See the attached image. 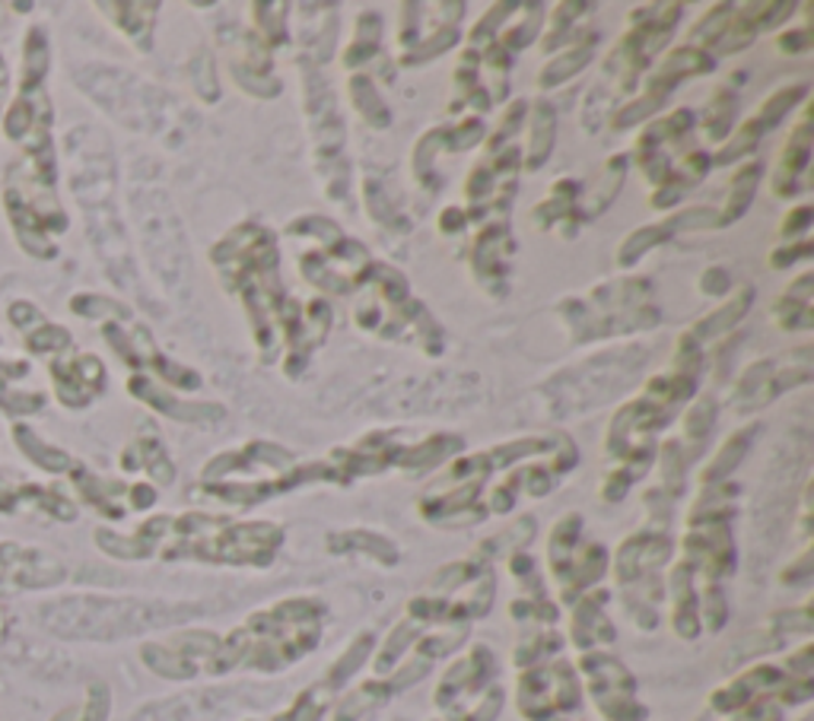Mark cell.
Listing matches in <instances>:
<instances>
[{"label":"cell","instance_id":"cell-56","mask_svg":"<svg viewBox=\"0 0 814 721\" xmlns=\"http://www.w3.org/2000/svg\"><path fill=\"white\" fill-rule=\"evenodd\" d=\"M481 51L478 48H465V55H462V64H458V71H455V83L462 86V93L468 96V93H475L478 86H481Z\"/></svg>","mask_w":814,"mask_h":721},{"label":"cell","instance_id":"cell-36","mask_svg":"<svg viewBox=\"0 0 814 721\" xmlns=\"http://www.w3.org/2000/svg\"><path fill=\"white\" fill-rule=\"evenodd\" d=\"M13 438L20 442V448L36 461L38 468H45V470H64L68 465H71V458L61 452V448H51V445H45L41 438H38L29 426H13Z\"/></svg>","mask_w":814,"mask_h":721},{"label":"cell","instance_id":"cell-35","mask_svg":"<svg viewBox=\"0 0 814 721\" xmlns=\"http://www.w3.org/2000/svg\"><path fill=\"white\" fill-rule=\"evenodd\" d=\"M732 16H735V7L732 3H719L713 10H706L704 16L697 20V26L691 29V45L694 48H709V45H719L722 36L729 33L732 26Z\"/></svg>","mask_w":814,"mask_h":721},{"label":"cell","instance_id":"cell-5","mask_svg":"<svg viewBox=\"0 0 814 721\" xmlns=\"http://www.w3.org/2000/svg\"><path fill=\"white\" fill-rule=\"evenodd\" d=\"M579 706V681L570 664L531 668L518 681V712L528 721H548Z\"/></svg>","mask_w":814,"mask_h":721},{"label":"cell","instance_id":"cell-10","mask_svg":"<svg viewBox=\"0 0 814 721\" xmlns=\"http://www.w3.org/2000/svg\"><path fill=\"white\" fill-rule=\"evenodd\" d=\"M510 252H513V236H510V226L503 219L487 223L481 236H478V242H475V249H471V267L478 271V280L496 296H503V289H506V271L510 267H506L503 257Z\"/></svg>","mask_w":814,"mask_h":721},{"label":"cell","instance_id":"cell-57","mask_svg":"<svg viewBox=\"0 0 814 721\" xmlns=\"http://www.w3.org/2000/svg\"><path fill=\"white\" fill-rule=\"evenodd\" d=\"M814 254V245L809 239H799V242H789V245H777L774 252H770V267L774 271H786V267H792V264H799V261H809Z\"/></svg>","mask_w":814,"mask_h":721},{"label":"cell","instance_id":"cell-16","mask_svg":"<svg viewBox=\"0 0 814 721\" xmlns=\"http://www.w3.org/2000/svg\"><path fill=\"white\" fill-rule=\"evenodd\" d=\"M751 302H754V287H741L732 299H726L716 312H709L706 319H701V322L691 327L687 334H691L701 347H706V344H713V340L726 337L729 331H735L741 319L747 315Z\"/></svg>","mask_w":814,"mask_h":721},{"label":"cell","instance_id":"cell-37","mask_svg":"<svg viewBox=\"0 0 814 721\" xmlns=\"http://www.w3.org/2000/svg\"><path fill=\"white\" fill-rule=\"evenodd\" d=\"M713 426H716V400L709 395L697 397V400L687 407V413H684V438H687L694 448H701L706 438L713 435Z\"/></svg>","mask_w":814,"mask_h":721},{"label":"cell","instance_id":"cell-23","mask_svg":"<svg viewBox=\"0 0 814 721\" xmlns=\"http://www.w3.org/2000/svg\"><path fill=\"white\" fill-rule=\"evenodd\" d=\"M462 452V438L458 435H430L417 445H405L402 458H398V468L410 470V473H427V470L440 468L448 455Z\"/></svg>","mask_w":814,"mask_h":721},{"label":"cell","instance_id":"cell-41","mask_svg":"<svg viewBox=\"0 0 814 721\" xmlns=\"http://www.w3.org/2000/svg\"><path fill=\"white\" fill-rule=\"evenodd\" d=\"M589 10H592L589 3H560L554 10V16H551L548 33H544V51H554L560 45H566L570 36H573V26L583 20L579 13H589Z\"/></svg>","mask_w":814,"mask_h":721},{"label":"cell","instance_id":"cell-34","mask_svg":"<svg viewBox=\"0 0 814 721\" xmlns=\"http://www.w3.org/2000/svg\"><path fill=\"white\" fill-rule=\"evenodd\" d=\"M805 96H809V86H805V83L777 89L770 99H764V103H761V109H757V115H754V121H757V124H761V131L767 134V131H774L779 121H782L789 111L795 109L799 103H805Z\"/></svg>","mask_w":814,"mask_h":721},{"label":"cell","instance_id":"cell-42","mask_svg":"<svg viewBox=\"0 0 814 721\" xmlns=\"http://www.w3.org/2000/svg\"><path fill=\"white\" fill-rule=\"evenodd\" d=\"M761 137H764L761 124H757L754 118H747L744 124H739V131L732 134V141L722 146L716 156H709V159H713V166H729V163H735V159H741V156L754 153L757 144H761Z\"/></svg>","mask_w":814,"mask_h":721},{"label":"cell","instance_id":"cell-62","mask_svg":"<svg viewBox=\"0 0 814 721\" xmlns=\"http://www.w3.org/2000/svg\"><path fill=\"white\" fill-rule=\"evenodd\" d=\"M465 226H468V217H465V211H458V207H445L443 214H440V232H443V236H462Z\"/></svg>","mask_w":814,"mask_h":721},{"label":"cell","instance_id":"cell-17","mask_svg":"<svg viewBox=\"0 0 814 721\" xmlns=\"http://www.w3.org/2000/svg\"><path fill=\"white\" fill-rule=\"evenodd\" d=\"M556 144V109L551 99H538L535 103V111H531V131H528V149L522 156V169L528 172H538L551 153H554Z\"/></svg>","mask_w":814,"mask_h":721},{"label":"cell","instance_id":"cell-20","mask_svg":"<svg viewBox=\"0 0 814 721\" xmlns=\"http://www.w3.org/2000/svg\"><path fill=\"white\" fill-rule=\"evenodd\" d=\"M99 10L115 13L111 23L124 33L128 38H134V45L141 51L153 48V26H156V10L159 3H99Z\"/></svg>","mask_w":814,"mask_h":721},{"label":"cell","instance_id":"cell-51","mask_svg":"<svg viewBox=\"0 0 814 721\" xmlns=\"http://www.w3.org/2000/svg\"><path fill=\"white\" fill-rule=\"evenodd\" d=\"M370 649H372V636L367 633V636H360V639H357V642H354L350 649L344 651V658H340V661L334 664L332 674H328V681H325V684L334 689V686H340L344 681H350V677H354V671H360V664L367 661Z\"/></svg>","mask_w":814,"mask_h":721},{"label":"cell","instance_id":"cell-60","mask_svg":"<svg viewBox=\"0 0 814 721\" xmlns=\"http://www.w3.org/2000/svg\"><path fill=\"white\" fill-rule=\"evenodd\" d=\"M701 289H704L706 296H726L729 289H732V274H729V267H709L704 277H701Z\"/></svg>","mask_w":814,"mask_h":721},{"label":"cell","instance_id":"cell-54","mask_svg":"<svg viewBox=\"0 0 814 721\" xmlns=\"http://www.w3.org/2000/svg\"><path fill=\"white\" fill-rule=\"evenodd\" d=\"M701 616H704L706 629L709 633H719L729 620V608H726V594L716 581H709L704 591V601H701Z\"/></svg>","mask_w":814,"mask_h":721},{"label":"cell","instance_id":"cell-59","mask_svg":"<svg viewBox=\"0 0 814 721\" xmlns=\"http://www.w3.org/2000/svg\"><path fill=\"white\" fill-rule=\"evenodd\" d=\"M812 217H814V211L809 207V204L795 207V211L786 217V223L779 226V236H782V239H789V242H799V236L805 239V232L812 229Z\"/></svg>","mask_w":814,"mask_h":721},{"label":"cell","instance_id":"cell-11","mask_svg":"<svg viewBox=\"0 0 814 721\" xmlns=\"http://www.w3.org/2000/svg\"><path fill=\"white\" fill-rule=\"evenodd\" d=\"M51 375L61 404L68 407H83L106 388V365L89 353H80L71 362H55Z\"/></svg>","mask_w":814,"mask_h":721},{"label":"cell","instance_id":"cell-64","mask_svg":"<svg viewBox=\"0 0 814 721\" xmlns=\"http://www.w3.org/2000/svg\"><path fill=\"white\" fill-rule=\"evenodd\" d=\"M809 576H812V550H805L802 560H799L792 569H786L782 581H786V585H802V581H809Z\"/></svg>","mask_w":814,"mask_h":721},{"label":"cell","instance_id":"cell-26","mask_svg":"<svg viewBox=\"0 0 814 721\" xmlns=\"http://www.w3.org/2000/svg\"><path fill=\"white\" fill-rule=\"evenodd\" d=\"M735 118H739V93H732L726 86L716 89L713 99L706 103L704 121H701L706 141L709 144H726V137L735 131Z\"/></svg>","mask_w":814,"mask_h":721},{"label":"cell","instance_id":"cell-47","mask_svg":"<svg viewBox=\"0 0 814 721\" xmlns=\"http://www.w3.org/2000/svg\"><path fill=\"white\" fill-rule=\"evenodd\" d=\"M71 309H74L76 315H83V319H121V322H128L131 319V309L124 305V302H118V299H106V296H93V292H83V296H76L74 302H71Z\"/></svg>","mask_w":814,"mask_h":721},{"label":"cell","instance_id":"cell-18","mask_svg":"<svg viewBox=\"0 0 814 721\" xmlns=\"http://www.w3.org/2000/svg\"><path fill=\"white\" fill-rule=\"evenodd\" d=\"M595 38H586V41H576V45H566L554 61H548L541 73H538V89L548 93V89H556L563 83H570L576 73H583L595 58Z\"/></svg>","mask_w":814,"mask_h":721},{"label":"cell","instance_id":"cell-50","mask_svg":"<svg viewBox=\"0 0 814 721\" xmlns=\"http://www.w3.org/2000/svg\"><path fill=\"white\" fill-rule=\"evenodd\" d=\"M518 7L516 3H493L490 10H487V16H483L481 23L471 29V45L468 48H487L490 41H496V36H500V29H503V23H506V13H516Z\"/></svg>","mask_w":814,"mask_h":721},{"label":"cell","instance_id":"cell-58","mask_svg":"<svg viewBox=\"0 0 814 721\" xmlns=\"http://www.w3.org/2000/svg\"><path fill=\"white\" fill-rule=\"evenodd\" d=\"M41 404H45V397L41 395H16V392H10L7 378H0V407H3V410L23 417V413H36V410H41Z\"/></svg>","mask_w":814,"mask_h":721},{"label":"cell","instance_id":"cell-9","mask_svg":"<svg viewBox=\"0 0 814 721\" xmlns=\"http://www.w3.org/2000/svg\"><path fill=\"white\" fill-rule=\"evenodd\" d=\"M786 13L792 16L795 3H744V7H735L732 26H729V33L719 41V51L722 55H735V51L751 48L761 33L782 26Z\"/></svg>","mask_w":814,"mask_h":721},{"label":"cell","instance_id":"cell-6","mask_svg":"<svg viewBox=\"0 0 814 721\" xmlns=\"http://www.w3.org/2000/svg\"><path fill=\"white\" fill-rule=\"evenodd\" d=\"M131 395L137 400L149 404L156 413L169 417V420H179V423H217L226 417L220 404H211V400H182V397H172L169 392H163L153 378H147L144 372H134L131 382H128Z\"/></svg>","mask_w":814,"mask_h":721},{"label":"cell","instance_id":"cell-7","mask_svg":"<svg viewBox=\"0 0 814 721\" xmlns=\"http://www.w3.org/2000/svg\"><path fill=\"white\" fill-rule=\"evenodd\" d=\"M809 169H812V106L799 118V124H795V131L789 137V146L779 156V169L774 176V194L777 197H792L799 191H809L812 188Z\"/></svg>","mask_w":814,"mask_h":721},{"label":"cell","instance_id":"cell-12","mask_svg":"<svg viewBox=\"0 0 814 721\" xmlns=\"http://www.w3.org/2000/svg\"><path fill=\"white\" fill-rule=\"evenodd\" d=\"M709 71H716V58H713L709 51L694 48V45H681V48L668 51L666 61L646 76V93H649V96H659V99H668L684 80Z\"/></svg>","mask_w":814,"mask_h":721},{"label":"cell","instance_id":"cell-31","mask_svg":"<svg viewBox=\"0 0 814 721\" xmlns=\"http://www.w3.org/2000/svg\"><path fill=\"white\" fill-rule=\"evenodd\" d=\"M462 41V33H458V26H448L443 23L433 36H420V41L402 55V68H423L427 61H433V58H440L445 55L448 48H455Z\"/></svg>","mask_w":814,"mask_h":721},{"label":"cell","instance_id":"cell-49","mask_svg":"<svg viewBox=\"0 0 814 721\" xmlns=\"http://www.w3.org/2000/svg\"><path fill=\"white\" fill-rule=\"evenodd\" d=\"M417 636H420V629H417V623H414V620H410V623H402V626L388 636L385 649L379 651V658H375V671H379V674H388V671L395 668V661L405 654L407 646H410Z\"/></svg>","mask_w":814,"mask_h":721},{"label":"cell","instance_id":"cell-40","mask_svg":"<svg viewBox=\"0 0 814 721\" xmlns=\"http://www.w3.org/2000/svg\"><path fill=\"white\" fill-rule=\"evenodd\" d=\"M659 465H662V490L668 500H678L684 493V473H687V455L678 442H666L659 452Z\"/></svg>","mask_w":814,"mask_h":721},{"label":"cell","instance_id":"cell-63","mask_svg":"<svg viewBox=\"0 0 814 721\" xmlns=\"http://www.w3.org/2000/svg\"><path fill=\"white\" fill-rule=\"evenodd\" d=\"M10 319H13V325L16 327L41 325V312L33 309L29 302H16V305H10Z\"/></svg>","mask_w":814,"mask_h":721},{"label":"cell","instance_id":"cell-32","mask_svg":"<svg viewBox=\"0 0 814 721\" xmlns=\"http://www.w3.org/2000/svg\"><path fill=\"white\" fill-rule=\"evenodd\" d=\"M287 3H252V23L255 36L274 51L287 45Z\"/></svg>","mask_w":814,"mask_h":721},{"label":"cell","instance_id":"cell-43","mask_svg":"<svg viewBox=\"0 0 814 721\" xmlns=\"http://www.w3.org/2000/svg\"><path fill=\"white\" fill-rule=\"evenodd\" d=\"M332 693L334 689L328 684H319L312 686V689H306L284 716H277V721H319L322 719V712L328 709V702H332Z\"/></svg>","mask_w":814,"mask_h":721},{"label":"cell","instance_id":"cell-19","mask_svg":"<svg viewBox=\"0 0 814 721\" xmlns=\"http://www.w3.org/2000/svg\"><path fill=\"white\" fill-rule=\"evenodd\" d=\"M814 277L802 274L792 287L782 292L777 305H774V322L782 331H812V292Z\"/></svg>","mask_w":814,"mask_h":721},{"label":"cell","instance_id":"cell-38","mask_svg":"<svg viewBox=\"0 0 814 721\" xmlns=\"http://www.w3.org/2000/svg\"><path fill=\"white\" fill-rule=\"evenodd\" d=\"M666 106V99H659V96H649V93H643L639 99H633L627 106H621V109L614 111L611 118H608V128L611 131H630V128H636V124H649L653 118H656V111Z\"/></svg>","mask_w":814,"mask_h":721},{"label":"cell","instance_id":"cell-48","mask_svg":"<svg viewBox=\"0 0 814 721\" xmlns=\"http://www.w3.org/2000/svg\"><path fill=\"white\" fill-rule=\"evenodd\" d=\"M481 141H483V118H478V115H471V118H465V121H458V124H448V128H443L445 153H462V149L481 144Z\"/></svg>","mask_w":814,"mask_h":721},{"label":"cell","instance_id":"cell-8","mask_svg":"<svg viewBox=\"0 0 814 721\" xmlns=\"http://www.w3.org/2000/svg\"><path fill=\"white\" fill-rule=\"evenodd\" d=\"M671 553V541H668L662 531L656 528H646L639 534H633L627 541L618 546V556H614V576L621 585H630V581H639V578L653 576Z\"/></svg>","mask_w":814,"mask_h":721},{"label":"cell","instance_id":"cell-25","mask_svg":"<svg viewBox=\"0 0 814 721\" xmlns=\"http://www.w3.org/2000/svg\"><path fill=\"white\" fill-rule=\"evenodd\" d=\"M757 423H751V426H744L739 433H732L726 442H722V448L713 455V461L704 468V486H713V483H726L729 480V473L739 468L741 461H744V455H747V448H751V442H754V435H757Z\"/></svg>","mask_w":814,"mask_h":721},{"label":"cell","instance_id":"cell-4","mask_svg":"<svg viewBox=\"0 0 814 721\" xmlns=\"http://www.w3.org/2000/svg\"><path fill=\"white\" fill-rule=\"evenodd\" d=\"M812 382V350L802 347L786 360H757L751 362L732 388V407L747 413L770 400H777L792 388H802Z\"/></svg>","mask_w":814,"mask_h":721},{"label":"cell","instance_id":"cell-2","mask_svg":"<svg viewBox=\"0 0 814 721\" xmlns=\"http://www.w3.org/2000/svg\"><path fill=\"white\" fill-rule=\"evenodd\" d=\"M649 360L646 347H621V350H604L592 360H586L576 369H563L554 375L541 392L551 400L554 417H570L608 404L611 397L624 395L636 382L639 369Z\"/></svg>","mask_w":814,"mask_h":721},{"label":"cell","instance_id":"cell-29","mask_svg":"<svg viewBox=\"0 0 814 721\" xmlns=\"http://www.w3.org/2000/svg\"><path fill=\"white\" fill-rule=\"evenodd\" d=\"M674 232H671V226H668L666 219L662 223H653V226H643V229H636V232H630L627 239H624V245H621V252H618V267L621 271H630V267H636L646 254L653 252V249H659L662 242H668Z\"/></svg>","mask_w":814,"mask_h":721},{"label":"cell","instance_id":"cell-30","mask_svg":"<svg viewBox=\"0 0 814 721\" xmlns=\"http://www.w3.org/2000/svg\"><path fill=\"white\" fill-rule=\"evenodd\" d=\"M443 149V128H433V131H427L417 146H414V153H410V169H414V179L420 181L427 191H436L440 188V181H436V153Z\"/></svg>","mask_w":814,"mask_h":721},{"label":"cell","instance_id":"cell-13","mask_svg":"<svg viewBox=\"0 0 814 721\" xmlns=\"http://www.w3.org/2000/svg\"><path fill=\"white\" fill-rule=\"evenodd\" d=\"M627 166L630 156H624V153H618V156H611V159L604 163V169H601V176L595 179L592 188L583 191L579 201H576V211H573V223H576V226L592 223V219L601 217V214L614 204V197L621 194V188H624V181H627Z\"/></svg>","mask_w":814,"mask_h":721},{"label":"cell","instance_id":"cell-28","mask_svg":"<svg viewBox=\"0 0 814 721\" xmlns=\"http://www.w3.org/2000/svg\"><path fill=\"white\" fill-rule=\"evenodd\" d=\"M328 546L334 553H367L375 563H385V566H395L398 563V546L382 538V534H372V531H344V534H334L328 538Z\"/></svg>","mask_w":814,"mask_h":721},{"label":"cell","instance_id":"cell-24","mask_svg":"<svg viewBox=\"0 0 814 721\" xmlns=\"http://www.w3.org/2000/svg\"><path fill=\"white\" fill-rule=\"evenodd\" d=\"M761 179H764V166H761V163H747V166H741L739 172L732 176L729 197H726V204H722V211H719V229L739 223V219L747 214V207L754 204V194H757Z\"/></svg>","mask_w":814,"mask_h":721},{"label":"cell","instance_id":"cell-52","mask_svg":"<svg viewBox=\"0 0 814 721\" xmlns=\"http://www.w3.org/2000/svg\"><path fill=\"white\" fill-rule=\"evenodd\" d=\"M666 223L671 226L674 236L678 232H706V229H719V211H713V207H687V211L668 217Z\"/></svg>","mask_w":814,"mask_h":721},{"label":"cell","instance_id":"cell-45","mask_svg":"<svg viewBox=\"0 0 814 721\" xmlns=\"http://www.w3.org/2000/svg\"><path fill=\"white\" fill-rule=\"evenodd\" d=\"M535 538V518H518L513 528H506L503 534L490 538L481 546V556H496V553H516L525 550V543Z\"/></svg>","mask_w":814,"mask_h":721},{"label":"cell","instance_id":"cell-15","mask_svg":"<svg viewBox=\"0 0 814 721\" xmlns=\"http://www.w3.org/2000/svg\"><path fill=\"white\" fill-rule=\"evenodd\" d=\"M604 601H608V591L586 594L573 613V642L583 651L592 649L598 642H614V626L604 616Z\"/></svg>","mask_w":814,"mask_h":721},{"label":"cell","instance_id":"cell-55","mask_svg":"<svg viewBox=\"0 0 814 721\" xmlns=\"http://www.w3.org/2000/svg\"><path fill=\"white\" fill-rule=\"evenodd\" d=\"M71 347V334L58 325H38V331L29 337L33 353H64Z\"/></svg>","mask_w":814,"mask_h":721},{"label":"cell","instance_id":"cell-39","mask_svg":"<svg viewBox=\"0 0 814 721\" xmlns=\"http://www.w3.org/2000/svg\"><path fill=\"white\" fill-rule=\"evenodd\" d=\"M541 23H544V7H541V3H528V7H525V16L518 20L516 26H510V33H500L496 41H500L510 55H513V51H522V48H528V45L535 41Z\"/></svg>","mask_w":814,"mask_h":721},{"label":"cell","instance_id":"cell-3","mask_svg":"<svg viewBox=\"0 0 814 721\" xmlns=\"http://www.w3.org/2000/svg\"><path fill=\"white\" fill-rule=\"evenodd\" d=\"M76 83L86 89V96H93L121 124H128L134 131H159L163 96H159V89H149L147 83H141L137 76L111 71V68H89V71L76 73Z\"/></svg>","mask_w":814,"mask_h":721},{"label":"cell","instance_id":"cell-27","mask_svg":"<svg viewBox=\"0 0 814 721\" xmlns=\"http://www.w3.org/2000/svg\"><path fill=\"white\" fill-rule=\"evenodd\" d=\"M347 89H350L354 109L360 111V118L367 124H372V128H388L392 124V111L385 106V99H382V93H379V86H375L370 73H354Z\"/></svg>","mask_w":814,"mask_h":721},{"label":"cell","instance_id":"cell-53","mask_svg":"<svg viewBox=\"0 0 814 721\" xmlns=\"http://www.w3.org/2000/svg\"><path fill=\"white\" fill-rule=\"evenodd\" d=\"M525 111H528V103H525V99H516V103H513V109L503 115L500 128L493 131V137H490V144H487V156H493V153H500V149L513 146L510 141L516 137V131L522 128V118H525Z\"/></svg>","mask_w":814,"mask_h":721},{"label":"cell","instance_id":"cell-44","mask_svg":"<svg viewBox=\"0 0 814 721\" xmlns=\"http://www.w3.org/2000/svg\"><path fill=\"white\" fill-rule=\"evenodd\" d=\"M363 201H367V211H370V217L375 223H385V226H395V229H410V223H405V217L395 211L388 191L375 179H367V184H363Z\"/></svg>","mask_w":814,"mask_h":721},{"label":"cell","instance_id":"cell-22","mask_svg":"<svg viewBox=\"0 0 814 721\" xmlns=\"http://www.w3.org/2000/svg\"><path fill=\"white\" fill-rule=\"evenodd\" d=\"M121 465H124V470L147 468L149 477H153L156 483H172V480H176V468H172V461H169V455H166L159 435L149 433V430H144L141 438L124 452Z\"/></svg>","mask_w":814,"mask_h":721},{"label":"cell","instance_id":"cell-61","mask_svg":"<svg viewBox=\"0 0 814 721\" xmlns=\"http://www.w3.org/2000/svg\"><path fill=\"white\" fill-rule=\"evenodd\" d=\"M777 48L782 55H805L812 51V29H789L777 38Z\"/></svg>","mask_w":814,"mask_h":721},{"label":"cell","instance_id":"cell-46","mask_svg":"<svg viewBox=\"0 0 814 721\" xmlns=\"http://www.w3.org/2000/svg\"><path fill=\"white\" fill-rule=\"evenodd\" d=\"M191 86L204 103H220V80H217L214 58L207 51H197L191 61Z\"/></svg>","mask_w":814,"mask_h":721},{"label":"cell","instance_id":"cell-14","mask_svg":"<svg viewBox=\"0 0 814 721\" xmlns=\"http://www.w3.org/2000/svg\"><path fill=\"white\" fill-rule=\"evenodd\" d=\"M490 674H493V654L490 649H471L468 658H462L458 664H452L448 671H445L443 684L436 689V702L448 709V706H455L462 696H468V693H478L487 681H490Z\"/></svg>","mask_w":814,"mask_h":721},{"label":"cell","instance_id":"cell-1","mask_svg":"<svg viewBox=\"0 0 814 721\" xmlns=\"http://www.w3.org/2000/svg\"><path fill=\"white\" fill-rule=\"evenodd\" d=\"M560 312L566 315V325L573 327V344L621 337L662 322V309L653 302V284L646 277L598 284L586 292V299L563 302Z\"/></svg>","mask_w":814,"mask_h":721},{"label":"cell","instance_id":"cell-21","mask_svg":"<svg viewBox=\"0 0 814 721\" xmlns=\"http://www.w3.org/2000/svg\"><path fill=\"white\" fill-rule=\"evenodd\" d=\"M579 194H583V184L576 179L556 181L554 188H551V197L541 201V204L531 211V223H535L538 229H551V226L560 229L563 223H573V211H576ZM576 229H579V226L573 223V232H576Z\"/></svg>","mask_w":814,"mask_h":721},{"label":"cell","instance_id":"cell-33","mask_svg":"<svg viewBox=\"0 0 814 721\" xmlns=\"http://www.w3.org/2000/svg\"><path fill=\"white\" fill-rule=\"evenodd\" d=\"M48 71V41H45V29L33 26L26 36V58H23V80H20V93L33 96L41 83V76Z\"/></svg>","mask_w":814,"mask_h":721}]
</instances>
